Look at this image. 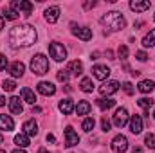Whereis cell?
I'll use <instances>...</instances> for the list:
<instances>
[{"mask_svg":"<svg viewBox=\"0 0 155 153\" xmlns=\"http://www.w3.org/2000/svg\"><path fill=\"white\" fill-rule=\"evenodd\" d=\"M79 88H81L85 94H90V92L94 90V83H92V79H90V77H83L81 83H79Z\"/></svg>","mask_w":155,"mask_h":153,"instance_id":"cell-27","label":"cell"},{"mask_svg":"<svg viewBox=\"0 0 155 153\" xmlns=\"http://www.w3.org/2000/svg\"><path fill=\"white\" fill-rule=\"evenodd\" d=\"M49 54H51V58H52L54 61H63V60L67 58V49H65L61 43L52 41V43H49Z\"/></svg>","mask_w":155,"mask_h":153,"instance_id":"cell-4","label":"cell"},{"mask_svg":"<svg viewBox=\"0 0 155 153\" xmlns=\"http://www.w3.org/2000/svg\"><path fill=\"white\" fill-rule=\"evenodd\" d=\"M71 27H72V34L78 36L79 40L88 41V40L92 38V29H88V27H78L76 24H71Z\"/></svg>","mask_w":155,"mask_h":153,"instance_id":"cell-7","label":"cell"},{"mask_svg":"<svg viewBox=\"0 0 155 153\" xmlns=\"http://www.w3.org/2000/svg\"><path fill=\"white\" fill-rule=\"evenodd\" d=\"M7 105H9V110H11V114L20 115L22 112H24V106H22V103H20V97H16V96H13V97L7 101Z\"/></svg>","mask_w":155,"mask_h":153,"instance_id":"cell-15","label":"cell"},{"mask_svg":"<svg viewBox=\"0 0 155 153\" xmlns=\"http://www.w3.org/2000/svg\"><path fill=\"white\" fill-rule=\"evenodd\" d=\"M15 144H16L18 148H22V150H24V148H27V146L31 144V142H29V135H25L24 132H22V133H18V135H15Z\"/></svg>","mask_w":155,"mask_h":153,"instance_id":"cell-24","label":"cell"},{"mask_svg":"<svg viewBox=\"0 0 155 153\" xmlns=\"http://www.w3.org/2000/svg\"><path fill=\"white\" fill-rule=\"evenodd\" d=\"M83 5H85V9H90V7H94V5H96V2H94V0H92V2H85Z\"/></svg>","mask_w":155,"mask_h":153,"instance_id":"cell-40","label":"cell"},{"mask_svg":"<svg viewBox=\"0 0 155 153\" xmlns=\"http://www.w3.org/2000/svg\"><path fill=\"white\" fill-rule=\"evenodd\" d=\"M4 29V18H2V15H0V31Z\"/></svg>","mask_w":155,"mask_h":153,"instance_id":"cell-46","label":"cell"},{"mask_svg":"<svg viewBox=\"0 0 155 153\" xmlns=\"http://www.w3.org/2000/svg\"><path fill=\"white\" fill-rule=\"evenodd\" d=\"M130 132L134 133V135H139L141 132H143V117L141 115H132L130 117Z\"/></svg>","mask_w":155,"mask_h":153,"instance_id":"cell-14","label":"cell"},{"mask_svg":"<svg viewBox=\"0 0 155 153\" xmlns=\"http://www.w3.org/2000/svg\"><path fill=\"white\" fill-rule=\"evenodd\" d=\"M112 56H114V54H112V50H107V58H108V60H114Z\"/></svg>","mask_w":155,"mask_h":153,"instance_id":"cell-42","label":"cell"},{"mask_svg":"<svg viewBox=\"0 0 155 153\" xmlns=\"http://www.w3.org/2000/svg\"><path fill=\"white\" fill-rule=\"evenodd\" d=\"M139 92H143V94H150L152 90L155 88V83L152 81V79H143L141 83H139Z\"/></svg>","mask_w":155,"mask_h":153,"instance_id":"cell-25","label":"cell"},{"mask_svg":"<svg viewBox=\"0 0 155 153\" xmlns=\"http://www.w3.org/2000/svg\"><path fill=\"white\" fill-rule=\"evenodd\" d=\"M5 105V97L4 96H0V106H4Z\"/></svg>","mask_w":155,"mask_h":153,"instance_id":"cell-43","label":"cell"},{"mask_svg":"<svg viewBox=\"0 0 155 153\" xmlns=\"http://www.w3.org/2000/svg\"><path fill=\"white\" fill-rule=\"evenodd\" d=\"M92 76L96 77V79H99V81H105L110 76V69L107 65H94L92 67Z\"/></svg>","mask_w":155,"mask_h":153,"instance_id":"cell-9","label":"cell"},{"mask_svg":"<svg viewBox=\"0 0 155 153\" xmlns=\"http://www.w3.org/2000/svg\"><path fill=\"white\" fill-rule=\"evenodd\" d=\"M0 153H5V151H4V150H0Z\"/></svg>","mask_w":155,"mask_h":153,"instance_id":"cell-50","label":"cell"},{"mask_svg":"<svg viewBox=\"0 0 155 153\" xmlns=\"http://www.w3.org/2000/svg\"><path fill=\"white\" fill-rule=\"evenodd\" d=\"M5 67H7V58H5L4 54H0V70L5 69Z\"/></svg>","mask_w":155,"mask_h":153,"instance_id":"cell-39","label":"cell"},{"mask_svg":"<svg viewBox=\"0 0 155 153\" xmlns=\"http://www.w3.org/2000/svg\"><path fill=\"white\" fill-rule=\"evenodd\" d=\"M36 90H38L41 96H47V97L56 94V86L51 81H40L38 85H36Z\"/></svg>","mask_w":155,"mask_h":153,"instance_id":"cell-10","label":"cell"},{"mask_svg":"<svg viewBox=\"0 0 155 153\" xmlns=\"http://www.w3.org/2000/svg\"><path fill=\"white\" fill-rule=\"evenodd\" d=\"M153 20H155V16H153Z\"/></svg>","mask_w":155,"mask_h":153,"instance_id":"cell-51","label":"cell"},{"mask_svg":"<svg viewBox=\"0 0 155 153\" xmlns=\"http://www.w3.org/2000/svg\"><path fill=\"white\" fill-rule=\"evenodd\" d=\"M96 105H97L101 110H108V108L116 106V101L110 99V97H99V99H96Z\"/></svg>","mask_w":155,"mask_h":153,"instance_id":"cell-23","label":"cell"},{"mask_svg":"<svg viewBox=\"0 0 155 153\" xmlns=\"http://www.w3.org/2000/svg\"><path fill=\"white\" fill-rule=\"evenodd\" d=\"M132 153H143V150H141V148H134V150H132Z\"/></svg>","mask_w":155,"mask_h":153,"instance_id":"cell-45","label":"cell"},{"mask_svg":"<svg viewBox=\"0 0 155 153\" xmlns=\"http://www.w3.org/2000/svg\"><path fill=\"white\" fill-rule=\"evenodd\" d=\"M13 153H27V151H25V150H22V148H18V150H15Z\"/></svg>","mask_w":155,"mask_h":153,"instance_id":"cell-47","label":"cell"},{"mask_svg":"<svg viewBox=\"0 0 155 153\" xmlns=\"http://www.w3.org/2000/svg\"><path fill=\"white\" fill-rule=\"evenodd\" d=\"M31 70L36 76H43L49 70V60L45 58V54H35L31 60Z\"/></svg>","mask_w":155,"mask_h":153,"instance_id":"cell-3","label":"cell"},{"mask_svg":"<svg viewBox=\"0 0 155 153\" xmlns=\"http://www.w3.org/2000/svg\"><path fill=\"white\" fill-rule=\"evenodd\" d=\"M117 54H119L121 60H126V58H128V47H126V45H121L119 50H117Z\"/></svg>","mask_w":155,"mask_h":153,"instance_id":"cell-35","label":"cell"},{"mask_svg":"<svg viewBox=\"0 0 155 153\" xmlns=\"http://www.w3.org/2000/svg\"><path fill=\"white\" fill-rule=\"evenodd\" d=\"M101 128H103V132H110V128H112V122H110L107 117H103V119H101Z\"/></svg>","mask_w":155,"mask_h":153,"instance_id":"cell-36","label":"cell"},{"mask_svg":"<svg viewBox=\"0 0 155 153\" xmlns=\"http://www.w3.org/2000/svg\"><path fill=\"white\" fill-rule=\"evenodd\" d=\"M11 9H13L16 15L24 13L25 16H29V15L33 13V4H31V2H25V0H13V2H11Z\"/></svg>","mask_w":155,"mask_h":153,"instance_id":"cell-5","label":"cell"},{"mask_svg":"<svg viewBox=\"0 0 155 153\" xmlns=\"http://www.w3.org/2000/svg\"><path fill=\"white\" fill-rule=\"evenodd\" d=\"M123 90H124L128 96H132V94L135 92V88H134V85H132L130 81H124V83H123Z\"/></svg>","mask_w":155,"mask_h":153,"instance_id":"cell-34","label":"cell"},{"mask_svg":"<svg viewBox=\"0 0 155 153\" xmlns=\"http://www.w3.org/2000/svg\"><path fill=\"white\" fill-rule=\"evenodd\" d=\"M144 144H146L150 150H155V135L153 133H146V137H144Z\"/></svg>","mask_w":155,"mask_h":153,"instance_id":"cell-33","label":"cell"},{"mask_svg":"<svg viewBox=\"0 0 155 153\" xmlns=\"http://www.w3.org/2000/svg\"><path fill=\"white\" fill-rule=\"evenodd\" d=\"M90 110H92V106H90V103L88 101H79L76 106V112L78 115H88L90 114Z\"/></svg>","mask_w":155,"mask_h":153,"instance_id":"cell-26","label":"cell"},{"mask_svg":"<svg viewBox=\"0 0 155 153\" xmlns=\"http://www.w3.org/2000/svg\"><path fill=\"white\" fill-rule=\"evenodd\" d=\"M47 142H56V137L52 133H47Z\"/></svg>","mask_w":155,"mask_h":153,"instance_id":"cell-41","label":"cell"},{"mask_svg":"<svg viewBox=\"0 0 155 153\" xmlns=\"http://www.w3.org/2000/svg\"><path fill=\"white\" fill-rule=\"evenodd\" d=\"M20 94H22V97H24V101H25V103H29V105H35V103H36V96H35V92H33L31 88L24 86Z\"/></svg>","mask_w":155,"mask_h":153,"instance_id":"cell-22","label":"cell"},{"mask_svg":"<svg viewBox=\"0 0 155 153\" xmlns=\"http://www.w3.org/2000/svg\"><path fill=\"white\" fill-rule=\"evenodd\" d=\"M137 105H139L141 108H144V110H150V108L153 106V99H152V97H141V99L137 101Z\"/></svg>","mask_w":155,"mask_h":153,"instance_id":"cell-30","label":"cell"},{"mask_svg":"<svg viewBox=\"0 0 155 153\" xmlns=\"http://www.w3.org/2000/svg\"><path fill=\"white\" fill-rule=\"evenodd\" d=\"M2 142H4V137H2V135H0V144H2Z\"/></svg>","mask_w":155,"mask_h":153,"instance_id":"cell-49","label":"cell"},{"mask_svg":"<svg viewBox=\"0 0 155 153\" xmlns=\"http://www.w3.org/2000/svg\"><path fill=\"white\" fill-rule=\"evenodd\" d=\"M2 88H4L5 92H13V90L16 88V83H15L13 79H4V81H2Z\"/></svg>","mask_w":155,"mask_h":153,"instance_id":"cell-32","label":"cell"},{"mask_svg":"<svg viewBox=\"0 0 155 153\" xmlns=\"http://www.w3.org/2000/svg\"><path fill=\"white\" fill-rule=\"evenodd\" d=\"M126 122H128V112H126V108H117L116 114H114V124H116L117 128H123Z\"/></svg>","mask_w":155,"mask_h":153,"instance_id":"cell-12","label":"cell"},{"mask_svg":"<svg viewBox=\"0 0 155 153\" xmlns=\"http://www.w3.org/2000/svg\"><path fill=\"white\" fill-rule=\"evenodd\" d=\"M135 56H137V60H139V61H146V60H148V54H146L144 50H139V52H135Z\"/></svg>","mask_w":155,"mask_h":153,"instance_id":"cell-38","label":"cell"},{"mask_svg":"<svg viewBox=\"0 0 155 153\" xmlns=\"http://www.w3.org/2000/svg\"><path fill=\"white\" fill-rule=\"evenodd\" d=\"M38 38L36 29L29 24H22V25H15L9 31V43L13 47H29L33 45Z\"/></svg>","mask_w":155,"mask_h":153,"instance_id":"cell-1","label":"cell"},{"mask_svg":"<svg viewBox=\"0 0 155 153\" xmlns=\"http://www.w3.org/2000/svg\"><path fill=\"white\" fill-rule=\"evenodd\" d=\"M94 126H96V121H94V117H87V119L83 121V124H81V128H83L87 133H90V132L94 130Z\"/></svg>","mask_w":155,"mask_h":153,"instance_id":"cell-29","label":"cell"},{"mask_svg":"<svg viewBox=\"0 0 155 153\" xmlns=\"http://www.w3.org/2000/svg\"><path fill=\"white\" fill-rule=\"evenodd\" d=\"M35 112H36V114H40V112H41V108H40V106H35V108H33V114H35Z\"/></svg>","mask_w":155,"mask_h":153,"instance_id":"cell-44","label":"cell"},{"mask_svg":"<svg viewBox=\"0 0 155 153\" xmlns=\"http://www.w3.org/2000/svg\"><path fill=\"white\" fill-rule=\"evenodd\" d=\"M24 72H25V65L22 61H15V63L9 65V74L13 77H22Z\"/></svg>","mask_w":155,"mask_h":153,"instance_id":"cell-16","label":"cell"},{"mask_svg":"<svg viewBox=\"0 0 155 153\" xmlns=\"http://www.w3.org/2000/svg\"><path fill=\"white\" fill-rule=\"evenodd\" d=\"M0 130H5V132H13L15 130V121L5 114H0Z\"/></svg>","mask_w":155,"mask_h":153,"instance_id":"cell-18","label":"cell"},{"mask_svg":"<svg viewBox=\"0 0 155 153\" xmlns=\"http://www.w3.org/2000/svg\"><path fill=\"white\" fill-rule=\"evenodd\" d=\"M22 130H24V133H25V135H38V124L35 122V119L25 121V122H24V126H22Z\"/></svg>","mask_w":155,"mask_h":153,"instance_id":"cell-20","label":"cell"},{"mask_svg":"<svg viewBox=\"0 0 155 153\" xmlns=\"http://www.w3.org/2000/svg\"><path fill=\"white\" fill-rule=\"evenodd\" d=\"M155 45V29H150V33L143 38V47H153Z\"/></svg>","mask_w":155,"mask_h":153,"instance_id":"cell-28","label":"cell"},{"mask_svg":"<svg viewBox=\"0 0 155 153\" xmlns=\"http://www.w3.org/2000/svg\"><path fill=\"white\" fill-rule=\"evenodd\" d=\"M58 81L67 83V81H69V72H67V70H60V72H58Z\"/></svg>","mask_w":155,"mask_h":153,"instance_id":"cell-37","label":"cell"},{"mask_svg":"<svg viewBox=\"0 0 155 153\" xmlns=\"http://www.w3.org/2000/svg\"><path fill=\"white\" fill-rule=\"evenodd\" d=\"M76 144H79V135L74 132L72 126H67L65 128V146L71 148V146H76Z\"/></svg>","mask_w":155,"mask_h":153,"instance_id":"cell-8","label":"cell"},{"mask_svg":"<svg viewBox=\"0 0 155 153\" xmlns=\"http://www.w3.org/2000/svg\"><path fill=\"white\" fill-rule=\"evenodd\" d=\"M150 5H152V4H150L148 0H143V2H141V0H132V2H130V9L135 11V13H144L146 9H150Z\"/></svg>","mask_w":155,"mask_h":153,"instance_id":"cell-17","label":"cell"},{"mask_svg":"<svg viewBox=\"0 0 155 153\" xmlns=\"http://www.w3.org/2000/svg\"><path fill=\"white\" fill-rule=\"evenodd\" d=\"M101 24L105 27H108L110 31H121V29L126 27V20H124L123 13H119V11H110V13L103 15Z\"/></svg>","mask_w":155,"mask_h":153,"instance_id":"cell-2","label":"cell"},{"mask_svg":"<svg viewBox=\"0 0 155 153\" xmlns=\"http://www.w3.org/2000/svg\"><path fill=\"white\" fill-rule=\"evenodd\" d=\"M58 18H60V7H49V9H45V20L49 22V24H56L58 22Z\"/></svg>","mask_w":155,"mask_h":153,"instance_id":"cell-19","label":"cell"},{"mask_svg":"<svg viewBox=\"0 0 155 153\" xmlns=\"http://www.w3.org/2000/svg\"><path fill=\"white\" fill-rule=\"evenodd\" d=\"M110 148L114 153H124L128 150V139L124 135H116L110 142Z\"/></svg>","mask_w":155,"mask_h":153,"instance_id":"cell-6","label":"cell"},{"mask_svg":"<svg viewBox=\"0 0 155 153\" xmlns=\"http://www.w3.org/2000/svg\"><path fill=\"white\" fill-rule=\"evenodd\" d=\"M67 72H69V76H71V74H72V76H79V74L83 72V63H81L79 60L71 61V63L67 65Z\"/></svg>","mask_w":155,"mask_h":153,"instance_id":"cell-21","label":"cell"},{"mask_svg":"<svg viewBox=\"0 0 155 153\" xmlns=\"http://www.w3.org/2000/svg\"><path fill=\"white\" fill-rule=\"evenodd\" d=\"M38 153H49V151H47L45 148H40V151H38Z\"/></svg>","mask_w":155,"mask_h":153,"instance_id":"cell-48","label":"cell"},{"mask_svg":"<svg viewBox=\"0 0 155 153\" xmlns=\"http://www.w3.org/2000/svg\"><path fill=\"white\" fill-rule=\"evenodd\" d=\"M153 117H155V114H153Z\"/></svg>","mask_w":155,"mask_h":153,"instance_id":"cell-52","label":"cell"},{"mask_svg":"<svg viewBox=\"0 0 155 153\" xmlns=\"http://www.w3.org/2000/svg\"><path fill=\"white\" fill-rule=\"evenodd\" d=\"M2 18H4V20H16L18 15H16L13 9H5V7H4V11H2Z\"/></svg>","mask_w":155,"mask_h":153,"instance_id":"cell-31","label":"cell"},{"mask_svg":"<svg viewBox=\"0 0 155 153\" xmlns=\"http://www.w3.org/2000/svg\"><path fill=\"white\" fill-rule=\"evenodd\" d=\"M117 90H119V83H117V81H105V83L99 86V92H101L103 96H112V94H116Z\"/></svg>","mask_w":155,"mask_h":153,"instance_id":"cell-13","label":"cell"},{"mask_svg":"<svg viewBox=\"0 0 155 153\" xmlns=\"http://www.w3.org/2000/svg\"><path fill=\"white\" fill-rule=\"evenodd\" d=\"M58 108H60V112L63 115H71L74 110H76V106H74V101L71 99V97H65V99H61L60 101V105H58Z\"/></svg>","mask_w":155,"mask_h":153,"instance_id":"cell-11","label":"cell"}]
</instances>
